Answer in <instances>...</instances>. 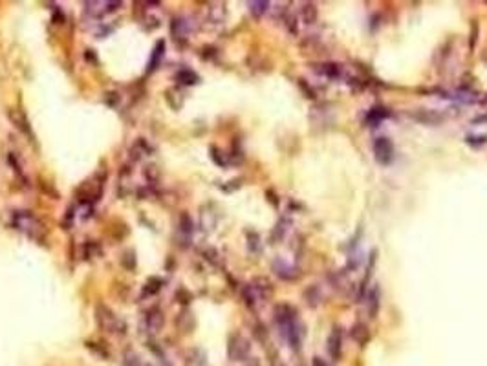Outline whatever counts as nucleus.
Returning <instances> with one entry per match:
<instances>
[{"mask_svg":"<svg viewBox=\"0 0 487 366\" xmlns=\"http://www.w3.org/2000/svg\"><path fill=\"white\" fill-rule=\"evenodd\" d=\"M11 225L28 234L33 240H41L42 238V225L30 211H15L11 214Z\"/></svg>","mask_w":487,"mask_h":366,"instance_id":"nucleus-1","label":"nucleus"},{"mask_svg":"<svg viewBox=\"0 0 487 366\" xmlns=\"http://www.w3.org/2000/svg\"><path fill=\"white\" fill-rule=\"evenodd\" d=\"M95 319H97V324L104 331H108V333H119V335H123L125 330H127V324H125L114 311L110 310L108 306L104 304H97V308H95Z\"/></svg>","mask_w":487,"mask_h":366,"instance_id":"nucleus-2","label":"nucleus"},{"mask_svg":"<svg viewBox=\"0 0 487 366\" xmlns=\"http://www.w3.org/2000/svg\"><path fill=\"white\" fill-rule=\"evenodd\" d=\"M249 351H251V344L246 337H242L240 333H234V335L229 337L227 353L233 361H246L249 357Z\"/></svg>","mask_w":487,"mask_h":366,"instance_id":"nucleus-3","label":"nucleus"},{"mask_svg":"<svg viewBox=\"0 0 487 366\" xmlns=\"http://www.w3.org/2000/svg\"><path fill=\"white\" fill-rule=\"evenodd\" d=\"M374 156L383 165L390 163L392 158H394V145H392V141L389 138H378L374 141Z\"/></svg>","mask_w":487,"mask_h":366,"instance_id":"nucleus-4","label":"nucleus"},{"mask_svg":"<svg viewBox=\"0 0 487 366\" xmlns=\"http://www.w3.org/2000/svg\"><path fill=\"white\" fill-rule=\"evenodd\" d=\"M163 324H165V315H163V311L160 308H151L145 313V326L151 333L160 331L163 328Z\"/></svg>","mask_w":487,"mask_h":366,"instance_id":"nucleus-5","label":"nucleus"},{"mask_svg":"<svg viewBox=\"0 0 487 366\" xmlns=\"http://www.w3.org/2000/svg\"><path fill=\"white\" fill-rule=\"evenodd\" d=\"M341 346H342V333H341V328L339 326H335L332 330V333H330V337H328V353H330V357H332L333 361H337L339 357H341Z\"/></svg>","mask_w":487,"mask_h":366,"instance_id":"nucleus-6","label":"nucleus"},{"mask_svg":"<svg viewBox=\"0 0 487 366\" xmlns=\"http://www.w3.org/2000/svg\"><path fill=\"white\" fill-rule=\"evenodd\" d=\"M10 119L13 121V125H15L17 129L21 130V132H24V134L30 138V141H35V134L31 132V127H30V121L26 119V115L21 112V110H11L10 112Z\"/></svg>","mask_w":487,"mask_h":366,"instance_id":"nucleus-7","label":"nucleus"},{"mask_svg":"<svg viewBox=\"0 0 487 366\" xmlns=\"http://www.w3.org/2000/svg\"><path fill=\"white\" fill-rule=\"evenodd\" d=\"M251 288L255 289V293L259 295L260 300L270 299L271 295H273V286H271V282L266 279V277H257V279L251 282Z\"/></svg>","mask_w":487,"mask_h":366,"instance_id":"nucleus-8","label":"nucleus"},{"mask_svg":"<svg viewBox=\"0 0 487 366\" xmlns=\"http://www.w3.org/2000/svg\"><path fill=\"white\" fill-rule=\"evenodd\" d=\"M368 315L372 317V319H376L378 317V311H379V306H381V291H379L378 286H374V288L368 289Z\"/></svg>","mask_w":487,"mask_h":366,"instance_id":"nucleus-9","label":"nucleus"},{"mask_svg":"<svg viewBox=\"0 0 487 366\" xmlns=\"http://www.w3.org/2000/svg\"><path fill=\"white\" fill-rule=\"evenodd\" d=\"M273 269H275V273L279 275L282 280H295L297 277H299L295 268H291V266H288L286 262H280V260H277V262L273 264Z\"/></svg>","mask_w":487,"mask_h":366,"instance_id":"nucleus-10","label":"nucleus"},{"mask_svg":"<svg viewBox=\"0 0 487 366\" xmlns=\"http://www.w3.org/2000/svg\"><path fill=\"white\" fill-rule=\"evenodd\" d=\"M352 339L357 342V344L364 346L368 342V339H370V330H368L367 326L363 324V322H357V324L352 326Z\"/></svg>","mask_w":487,"mask_h":366,"instance_id":"nucleus-11","label":"nucleus"},{"mask_svg":"<svg viewBox=\"0 0 487 366\" xmlns=\"http://www.w3.org/2000/svg\"><path fill=\"white\" fill-rule=\"evenodd\" d=\"M200 223H202V229L213 231L214 225H216V212H213L209 207H203L202 214H200Z\"/></svg>","mask_w":487,"mask_h":366,"instance_id":"nucleus-12","label":"nucleus"},{"mask_svg":"<svg viewBox=\"0 0 487 366\" xmlns=\"http://www.w3.org/2000/svg\"><path fill=\"white\" fill-rule=\"evenodd\" d=\"M192 231H194V227H192V220H191V216L183 212L182 216H180V222H178V232H180V234H182L183 238H187V240H191Z\"/></svg>","mask_w":487,"mask_h":366,"instance_id":"nucleus-13","label":"nucleus"},{"mask_svg":"<svg viewBox=\"0 0 487 366\" xmlns=\"http://www.w3.org/2000/svg\"><path fill=\"white\" fill-rule=\"evenodd\" d=\"M163 52H165V42L160 41L158 44H156L154 52H152L151 61H149V72H154L156 68L160 66L161 59H163Z\"/></svg>","mask_w":487,"mask_h":366,"instance_id":"nucleus-14","label":"nucleus"},{"mask_svg":"<svg viewBox=\"0 0 487 366\" xmlns=\"http://www.w3.org/2000/svg\"><path fill=\"white\" fill-rule=\"evenodd\" d=\"M194 324H196V320H194L191 311H182V313H180V317H178V326H180V330L189 333V331H192Z\"/></svg>","mask_w":487,"mask_h":366,"instance_id":"nucleus-15","label":"nucleus"},{"mask_svg":"<svg viewBox=\"0 0 487 366\" xmlns=\"http://www.w3.org/2000/svg\"><path fill=\"white\" fill-rule=\"evenodd\" d=\"M317 72L321 73V75H326V77H330V79H335L341 75V66H339V64H333V62H324V64H319Z\"/></svg>","mask_w":487,"mask_h":366,"instance_id":"nucleus-16","label":"nucleus"},{"mask_svg":"<svg viewBox=\"0 0 487 366\" xmlns=\"http://www.w3.org/2000/svg\"><path fill=\"white\" fill-rule=\"evenodd\" d=\"M209 19L214 24H222L225 21V8H223V4H211V8H209Z\"/></svg>","mask_w":487,"mask_h":366,"instance_id":"nucleus-17","label":"nucleus"},{"mask_svg":"<svg viewBox=\"0 0 487 366\" xmlns=\"http://www.w3.org/2000/svg\"><path fill=\"white\" fill-rule=\"evenodd\" d=\"M172 35L176 37L178 41H182V39H185L187 31H189V24H187L183 19H174L172 21Z\"/></svg>","mask_w":487,"mask_h":366,"instance_id":"nucleus-18","label":"nucleus"},{"mask_svg":"<svg viewBox=\"0 0 487 366\" xmlns=\"http://www.w3.org/2000/svg\"><path fill=\"white\" fill-rule=\"evenodd\" d=\"M176 81L182 84H196L198 81H200V77H198L196 73L192 72V70H180V72L176 73Z\"/></svg>","mask_w":487,"mask_h":366,"instance_id":"nucleus-19","label":"nucleus"},{"mask_svg":"<svg viewBox=\"0 0 487 366\" xmlns=\"http://www.w3.org/2000/svg\"><path fill=\"white\" fill-rule=\"evenodd\" d=\"M301 17L306 24H313L317 21V8L315 4H304L301 8Z\"/></svg>","mask_w":487,"mask_h":366,"instance_id":"nucleus-20","label":"nucleus"},{"mask_svg":"<svg viewBox=\"0 0 487 366\" xmlns=\"http://www.w3.org/2000/svg\"><path fill=\"white\" fill-rule=\"evenodd\" d=\"M242 297H244V302L249 306V308H255L257 306V302H259V295L255 293V289L251 288V284L249 286H246V288L242 289Z\"/></svg>","mask_w":487,"mask_h":366,"instance_id":"nucleus-21","label":"nucleus"},{"mask_svg":"<svg viewBox=\"0 0 487 366\" xmlns=\"http://www.w3.org/2000/svg\"><path fill=\"white\" fill-rule=\"evenodd\" d=\"M304 297H306V302H308L310 306H317V304H319V300H321L319 288H317V286H311V288H308L304 291Z\"/></svg>","mask_w":487,"mask_h":366,"instance_id":"nucleus-22","label":"nucleus"},{"mask_svg":"<svg viewBox=\"0 0 487 366\" xmlns=\"http://www.w3.org/2000/svg\"><path fill=\"white\" fill-rule=\"evenodd\" d=\"M249 11L253 13L255 17H262L270 8V2H249Z\"/></svg>","mask_w":487,"mask_h":366,"instance_id":"nucleus-23","label":"nucleus"},{"mask_svg":"<svg viewBox=\"0 0 487 366\" xmlns=\"http://www.w3.org/2000/svg\"><path fill=\"white\" fill-rule=\"evenodd\" d=\"M161 284H163V280H160V279H151L149 280V284L145 286V289H143V295H154V293H158L161 289Z\"/></svg>","mask_w":487,"mask_h":366,"instance_id":"nucleus-24","label":"nucleus"},{"mask_svg":"<svg viewBox=\"0 0 487 366\" xmlns=\"http://www.w3.org/2000/svg\"><path fill=\"white\" fill-rule=\"evenodd\" d=\"M387 115H389L387 108H372L370 113H368V121H370V123H379V121L385 119Z\"/></svg>","mask_w":487,"mask_h":366,"instance_id":"nucleus-25","label":"nucleus"},{"mask_svg":"<svg viewBox=\"0 0 487 366\" xmlns=\"http://www.w3.org/2000/svg\"><path fill=\"white\" fill-rule=\"evenodd\" d=\"M8 161H10V165L15 169L17 176L22 178V165H21V161H19V156H17L15 152H10V154H8Z\"/></svg>","mask_w":487,"mask_h":366,"instance_id":"nucleus-26","label":"nucleus"},{"mask_svg":"<svg viewBox=\"0 0 487 366\" xmlns=\"http://www.w3.org/2000/svg\"><path fill=\"white\" fill-rule=\"evenodd\" d=\"M125 366H143L140 361V357L136 355L132 350H127L125 351Z\"/></svg>","mask_w":487,"mask_h":366,"instance_id":"nucleus-27","label":"nucleus"},{"mask_svg":"<svg viewBox=\"0 0 487 366\" xmlns=\"http://www.w3.org/2000/svg\"><path fill=\"white\" fill-rule=\"evenodd\" d=\"M143 174L147 176V180L151 181V183H156V181L160 180V169H158V167H154V165H149V167H147Z\"/></svg>","mask_w":487,"mask_h":366,"instance_id":"nucleus-28","label":"nucleus"},{"mask_svg":"<svg viewBox=\"0 0 487 366\" xmlns=\"http://www.w3.org/2000/svg\"><path fill=\"white\" fill-rule=\"evenodd\" d=\"M176 297L180 299V302H182V304H189V302H191V299H192L191 293H189V291H185V289H178Z\"/></svg>","mask_w":487,"mask_h":366,"instance_id":"nucleus-29","label":"nucleus"},{"mask_svg":"<svg viewBox=\"0 0 487 366\" xmlns=\"http://www.w3.org/2000/svg\"><path fill=\"white\" fill-rule=\"evenodd\" d=\"M211 152H213V154H211V156H213V160L216 161L218 165H222V167H225V165H227V161H225V160H223V158H222V152H220V150H216V149H211Z\"/></svg>","mask_w":487,"mask_h":366,"instance_id":"nucleus-30","label":"nucleus"},{"mask_svg":"<svg viewBox=\"0 0 487 366\" xmlns=\"http://www.w3.org/2000/svg\"><path fill=\"white\" fill-rule=\"evenodd\" d=\"M203 257L207 258V260H211L213 264H218V258L216 257H220V255H218L216 251H214V249H205V251H203Z\"/></svg>","mask_w":487,"mask_h":366,"instance_id":"nucleus-31","label":"nucleus"},{"mask_svg":"<svg viewBox=\"0 0 487 366\" xmlns=\"http://www.w3.org/2000/svg\"><path fill=\"white\" fill-rule=\"evenodd\" d=\"M485 141H487V138H483V136L482 138H472V136L467 138V143H471V145H483Z\"/></svg>","mask_w":487,"mask_h":366,"instance_id":"nucleus-32","label":"nucleus"},{"mask_svg":"<svg viewBox=\"0 0 487 366\" xmlns=\"http://www.w3.org/2000/svg\"><path fill=\"white\" fill-rule=\"evenodd\" d=\"M257 242H259V236L255 232H249V248L253 251H257Z\"/></svg>","mask_w":487,"mask_h":366,"instance_id":"nucleus-33","label":"nucleus"},{"mask_svg":"<svg viewBox=\"0 0 487 366\" xmlns=\"http://www.w3.org/2000/svg\"><path fill=\"white\" fill-rule=\"evenodd\" d=\"M244 366H260V362L257 357H248V359L244 361Z\"/></svg>","mask_w":487,"mask_h":366,"instance_id":"nucleus-34","label":"nucleus"},{"mask_svg":"<svg viewBox=\"0 0 487 366\" xmlns=\"http://www.w3.org/2000/svg\"><path fill=\"white\" fill-rule=\"evenodd\" d=\"M476 31H478V24L474 22V35L471 37V42H469V46L474 48V44H476Z\"/></svg>","mask_w":487,"mask_h":366,"instance_id":"nucleus-35","label":"nucleus"},{"mask_svg":"<svg viewBox=\"0 0 487 366\" xmlns=\"http://www.w3.org/2000/svg\"><path fill=\"white\" fill-rule=\"evenodd\" d=\"M311 364H313V366H328V364H326V361H322L321 357H315V359H313V362H311Z\"/></svg>","mask_w":487,"mask_h":366,"instance_id":"nucleus-36","label":"nucleus"},{"mask_svg":"<svg viewBox=\"0 0 487 366\" xmlns=\"http://www.w3.org/2000/svg\"><path fill=\"white\" fill-rule=\"evenodd\" d=\"M474 123H487V113H485V115H480V117L474 119Z\"/></svg>","mask_w":487,"mask_h":366,"instance_id":"nucleus-37","label":"nucleus"},{"mask_svg":"<svg viewBox=\"0 0 487 366\" xmlns=\"http://www.w3.org/2000/svg\"><path fill=\"white\" fill-rule=\"evenodd\" d=\"M271 366H284V364H282V361H279V359L275 357V359H271Z\"/></svg>","mask_w":487,"mask_h":366,"instance_id":"nucleus-38","label":"nucleus"}]
</instances>
